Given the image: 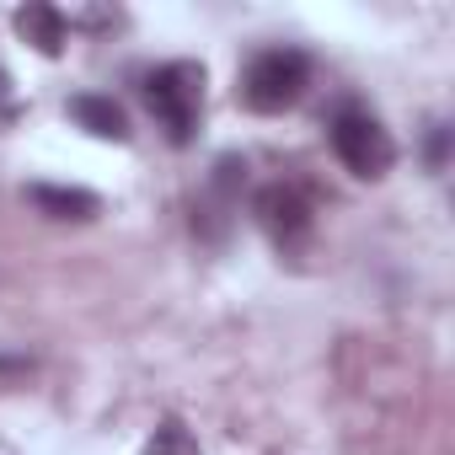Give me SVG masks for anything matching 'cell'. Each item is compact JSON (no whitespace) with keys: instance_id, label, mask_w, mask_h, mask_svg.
Masks as SVG:
<instances>
[{"instance_id":"cell-1","label":"cell","mask_w":455,"mask_h":455,"mask_svg":"<svg viewBox=\"0 0 455 455\" xmlns=\"http://www.w3.org/2000/svg\"><path fill=\"white\" fill-rule=\"evenodd\" d=\"M145 102L156 113V124L166 129L172 145H193L198 118H204V65L193 60H172L145 81Z\"/></svg>"},{"instance_id":"cell-2","label":"cell","mask_w":455,"mask_h":455,"mask_svg":"<svg viewBox=\"0 0 455 455\" xmlns=\"http://www.w3.org/2000/svg\"><path fill=\"white\" fill-rule=\"evenodd\" d=\"M311 86V60L300 49H263L242 70V102L252 113H284L306 97Z\"/></svg>"},{"instance_id":"cell-3","label":"cell","mask_w":455,"mask_h":455,"mask_svg":"<svg viewBox=\"0 0 455 455\" xmlns=\"http://www.w3.org/2000/svg\"><path fill=\"white\" fill-rule=\"evenodd\" d=\"M332 150L364 182H375V177H386L396 166V140L386 134V124L370 108H354V102L332 113Z\"/></svg>"},{"instance_id":"cell-4","label":"cell","mask_w":455,"mask_h":455,"mask_svg":"<svg viewBox=\"0 0 455 455\" xmlns=\"http://www.w3.org/2000/svg\"><path fill=\"white\" fill-rule=\"evenodd\" d=\"M252 214H258V225H263V231H268L279 247H300V242L311 236V198H306L300 188H290V182L258 188Z\"/></svg>"},{"instance_id":"cell-5","label":"cell","mask_w":455,"mask_h":455,"mask_svg":"<svg viewBox=\"0 0 455 455\" xmlns=\"http://www.w3.org/2000/svg\"><path fill=\"white\" fill-rule=\"evenodd\" d=\"M17 33H22L44 60H60V54H65V38H70L65 17H60L54 6H44V0H33V6L17 12Z\"/></svg>"},{"instance_id":"cell-6","label":"cell","mask_w":455,"mask_h":455,"mask_svg":"<svg viewBox=\"0 0 455 455\" xmlns=\"http://www.w3.org/2000/svg\"><path fill=\"white\" fill-rule=\"evenodd\" d=\"M70 118H76L86 134H97V140H129V113H124L113 97L81 92V97H70Z\"/></svg>"},{"instance_id":"cell-7","label":"cell","mask_w":455,"mask_h":455,"mask_svg":"<svg viewBox=\"0 0 455 455\" xmlns=\"http://www.w3.org/2000/svg\"><path fill=\"white\" fill-rule=\"evenodd\" d=\"M28 198L49 214V220H97L102 214V198L86 193V188H54V182H33Z\"/></svg>"},{"instance_id":"cell-8","label":"cell","mask_w":455,"mask_h":455,"mask_svg":"<svg viewBox=\"0 0 455 455\" xmlns=\"http://www.w3.org/2000/svg\"><path fill=\"white\" fill-rule=\"evenodd\" d=\"M145 455H204V450H198V439L188 434V423L166 418V423L145 439Z\"/></svg>"},{"instance_id":"cell-9","label":"cell","mask_w":455,"mask_h":455,"mask_svg":"<svg viewBox=\"0 0 455 455\" xmlns=\"http://www.w3.org/2000/svg\"><path fill=\"white\" fill-rule=\"evenodd\" d=\"M33 364L22 359V354H0V375H28Z\"/></svg>"},{"instance_id":"cell-10","label":"cell","mask_w":455,"mask_h":455,"mask_svg":"<svg viewBox=\"0 0 455 455\" xmlns=\"http://www.w3.org/2000/svg\"><path fill=\"white\" fill-rule=\"evenodd\" d=\"M428 161L444 166V129H434V140H428Z\"/></svg>"},{"instance_id":"cell-11","label":"cell","mask_w":455,"mask_h":455,"mask_svg":"<svg viewBox=\"0 0 455 455\" xmlns=\"http://www.w3.org/2000/svg\"><path fill=\"white\" fill-rule=\"evenodd\" d=\"M6 97H12V76L0 70V108H6Z\"/></svg>"}]
</instances>
